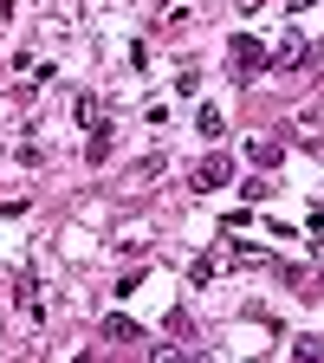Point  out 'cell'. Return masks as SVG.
I'll return each instance as SVG.
<instances>
[{"label": "cell", "instance_id": "obj_1", "mask_svg": "<svg viewBox=\"0 0 324 363\" xmlns=\"http://www.w3.org/2000/svg\"><path fill=\"white\" fill-rule=\"evenodd\" d=\"M227 175H234V162H227V156H208V162L195 169V182H201V189H220Z\"/></svg>", "mask_w": 324, "mask_h": 363}, {"label": "cell", "instance_id": "obj_2", "mask_svg": "<svg viewBox=\"0 0 324 363\" xmlns=\"http://www.w3.org/2000/svg\"><path fill=\"white\" fill-rule=\"evenodd\" d=\"M234 59H240V72H259V65H266V52H259V39H247V33L234 39Z\"/></svg>", "mask_w": 324, "mask_h": 363}, {"label": "cell", "instance_id": "obj_3", "mask_svg": "<svg viewBox=\"0 0 324 363\" xmlns=\"http://www.w3.org/2000/svg\"><path fill=\"white\" fill-rule=\"evenodd\" d=\"M104 337H111V344H143V331H136L130 318H104Z\"/></svg>", "mask_w": 324, "mask_h": 363}, {"label": "cell", "instance_id": "obj_4", "mask_svg": "<svg viewBox=\"0 0 324 363\" xmlns=\"http://www.w3.org/2000/svg\"><path fill=\"white\" fill-rule=\"evenodd\" d=\"M279 156H286V150H279V143H266V136H259V143H253V162H259V169H272V162H279Z\"/></svg>", "mask_w": 324, "mask_h": 363}, {"label": "cell", "instance_id": "obj_5", "mask_svg": "<svg viewBox=\"0 0 324 363\" xmlns=\"http://www.w3.org/2000/svg\"><path fill=\"white\" fill-rule=\"evenodd\" d=\"M195 123H201V136H220V111H214V104H201V117H195Z\"/></svg>", "mask_w": 324, "mask_h": 363}, {"label": "cell", "instance_id": "obj_6", "mask_svg": "<svg viewBox=\"0 0 324 363\" xmlns=\"http://www.w3.org/2000/svg\"><path fill=\"white\" fill-rule=\"evenodd\" d=\"M286 7H292V13H298V7H324V0H286Z\"/></svg>", "mask_w": 324, "mask_h": 363}]
</instances>
